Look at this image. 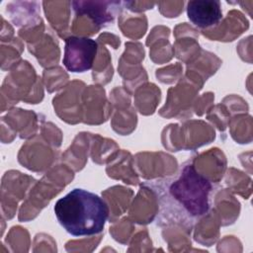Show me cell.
Returning <instances> with one entry per match:
<instances>
[{
	"label": "cell",
	"instance_id": "obj_1",
	"mask_svg": "<svg viewBox=\"0 0 253 253\" xmlns=\"http://www.w3.org/2000/svg\"><path fill=\"white\" fill-rule=\"evenodd\" d=\"M158 205L155 222L159 226H180L191 230L211 208V197L216 189L213 183L197 171L192 161L179 166L169 177L146 181Z\"/></svg>",
	"mask_w": 253,
	"mask_h": 253
},
{
	"label": "cell",
	"instance_id": "obj_2",
	"mask_svg": "<svg viewBox=\"0 0 253 253\" xmlns=\"http://www.w3.org/2000/svg\"><path fill=\"white\" fill-rule=\"evenodd\" d=\"M53 211L61 227L75 237L103 232L109 217L107 203L99 195L81 188H75L58 199Z\"/></svg>",
	"mask_w": 253,
	"mask_h": 253
},
{
	"label": "cell",
	"instance_id": "obj_3",
	"mask_svg": "<svg viewBox=\"0 0 253 253\" xmlns=\"http://www.w3.org/2000/svg\"><path fill=\"white\" fill-rule=\"evenodd\" d=\"M98 52V43L87 37L71 36L65 39L62 63L66 70L83 73L93 66Z\"/></svg>",
	"mask_w": 253,
	"mask_h": 253
},
{
	"label": "cell",
	"instance_id": "obj_4",
	"mask_svg": "<svg viewBox=\"0 0 253 253\" xmlns=\"http://www.w3.org/2000/svg\"><path fill=\"white\" fill-rule=\"evenodd\" d=\"M76 15H86L98 28L112 24L122 10L120 1H73Z\"/></svg>",
	"mask_w": 253,
	"mask_h": 253
},
{
	"label": "cell",
	"instance_id": "obj_5",
	"mask_svg": "<svg viewBox=\"0 0 253 253\" xmlns=\"http://www.w3.org/2000/svg\"><path fill=\"white\" fill-rule=\"evenodd\" d=\"M187 17L201 29L216 26L222 19L221 3L218 0H194L187 3Z\"/></svg>",
	"mask_w": 253,
	"mask_h": 253
}]
</instances>
